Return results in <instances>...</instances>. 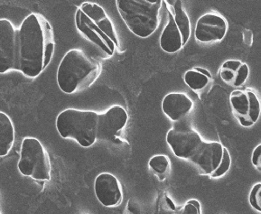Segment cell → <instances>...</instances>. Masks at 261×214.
I'll use <instances>...</instances> for the list:
<instances>
[{
    "label": "cell",
    "instance_id": "cell-24",
    "mask_svg": "<svg viewBox=\"0 0 261 214\" xmlns=\"http://www.w3.org/2000/svg\"><path fill=\"white\" fill-rule=\"evenodd\" d=\"M236 71L227 68H221L220 71V77L222 81L229 85H233L235 77H236Z\"/></svg>",
    "mask_w": 261,
    "mask_h": 214
},
{
    "label": "cell",
    "instance_id": "cell-1",
    "mask_svg": "<svg viewBox=\"0 0 261 214\" xmlns=\"http://www.w3.org/2000/svg\"><path fill=\"white\" fill-rule=\"evenodd\" d=\"M18 71L36 78L51 63L55 36L50 23L39 14H30L19 28Z\"/></svg>",
    "mask_w": 261,
    "mask_h": 214
},
{
    "label": "cell",
    "instance_id": "cell-17",
    "mask_svg": "<svg viewBox=\"0 0 261 214\" xmlns=\"http://www.w3.org/2000/svg\"><path fill=\"white\" fill-rule=\"evenodd\" d=\"M15 141V127L10 117L0 111V157L8 155Z\"/></svg>",
    "mask_w": 261,
    "mask_h": 214
},
{
    "label": "cell",
    "instance_id": "cell-23",
    "mask_svg": "<svg viewBox=\"0 0 261 214\" xmlns=\"http://www.w3.org/2000/svg\"><path fill=\"white\" fill-rule=\"evenodd\" d=\"M181 214H201V206L196 200H191L182 207Z\"/></svg>",
    "mask_w": 261,
    "mask_h": 214
},
{
    "label": "cell",
    "instance_id": "cell-10",
    "mask_svg": "<svg viewBox=\"0 0 261 214\" xmlns=\"http://www.w3.org/2000/svg\"><path fill=\"white\" fill-rule=\"evenodd\" d=\"M128 120L127 111L121 106L110 108L105 113L99 114L97 139L115 142L126 127Z\"/></svg>",
    "mask_w": 261,
    "mask_h": 214
},
{
    "label": "cell",
    "instance_id": "cell-2",
    "mask_svg": "<svg viewBox=\"0 0 261 214\" xmlns=\"http://www.w3.org/2000/svg\"><path fill=\"white\" fill-rule=\"evenodd\" d=\"M102 66L80 49L66 52L57 71V84L61 91L72 94L90 87L99 78Z\"/></svg>",
    "mask_w": 261,
    "mask_h": 214
},
{
    "label": "cell",
    "instance_id": "cell-7",
    "mask_svg": "<svg viewBox=\"0 0 261 214\" xmlns=\"http://www.w3.org/2000/svg\"><path fill=\"white\" fill-rule=\"evenodd\" d=\"M19 31L6 18L0 19V73L18 71Z\"/></svg>",
    "mask_w": 261,
    "mask_h": 214
},
{
    "label": "cell",
    "instance_id": "cell-19",
    "mask_svg": "<svg viewBox=\"0 0 261 214\" xmlns=\"http://www.w3.org/2000/svg\"><path fill=\"white\" fill-rule=\"evenodd\" d=\"M149 166L151 168L159 175H164L168 170L170 162L169 159L166 157V155H155L149 161Z\"/></svg>",
    "mask_w": 261,
    "mask_h": 214
},
{
    "label": "cell",
    "instance_id": "cell-20",
    "mask_svg": "<svg viewBox=\"0 0 261 214\" xmlns=\"http://www.w3.org/2000/svg\"><path fill=\"white\" fill-rule=\"evenodd\" d=\"M230 165H231V157H230L228 149L224 147L223 158H222V163H221L220 167H218L217 170L215 171L214 174L211 175L210 177H212V178H220V177H222L229 170Z\"/></svg>",
    "mask_w": 261,
    "mask_h": 214
},
{
    "label": "cell",
    "instance_id": "cell-3",
    "mask_svg": "<svg viewBox=\"0 0 261 214\" xmlns=\"http://www.w3.org/2000/svg\"><path fill=\"white\" fill-rule=\"evenodd\" d=\"M76 26L83 36L108 56H112L119 41L114 24L99 4L84 2L77 10Z\"/></svg>",
    "mask_w": 261,
    "mask_h": 214
},
{
    "label": "cell",
    "instance_id": "cell-12",
    "mask_svg": "<svg viewBox=\"0 0 261 214\" xmlns=\"http://www.w3.org/2000/svg\"><path fill=\"white\" fill-rule=\"evenodd\" d=\"M224 147L220 142H203L191 162L202 175H211L217 170L223 158Z\"/></svg>",
    "mask_w": 261,
    "mask_h": 214
},
{
    "label": "cell",
    "instance_id": "cell-11",
    "mask_svg": "<svg viewBox=\"0 0 261 214\" xmlns=\"http://www.w3.org/2000/svg\"><path fill=\"white\" fill-rule=\"evenodd\" d=\"M227 31L228 23L223 16L217 13H207L198 19L194 36L199 42L208 44L222 41Z\"/></svg>",
    "mask_w": 261,
    "mask_h": 214
},
{
    "label": "cell",
    "instance_id": "cell-4",
    "mask_svg": "<svg viewBox=\"0 0 261 214\" xmlns=\"http://www.w3.org/2000/svg\"><path fill=\"white\" fill-rule=\"evenodd\" d=\"M162 0H117L116 5L123 21L135 36L147 38L160 24Z\"/></svg>",
    "mask_w": 261,
    "mask_h": 214
},
{
    "label": "cell",
    "instance_id": "cell-18",
    "mask_svg": "<svg viewBox=\"0 0 261 214\" xmlns=\"http://www.w3.org/2000/svg\"><path fill=\"white\" fill-rule=\"evenodd\" d=\"M184 79L188 87H190L194 91H197L204 90L208 86L211 79L193 69L190 71H186L184 76Z\"/></svg>",
    "mask_w": 261,
    "mask_h": 214
},
{
    "label": "cell",
    "instance_id": "cell-22",
    "mask_svg": "<svg viewBox=\"0 0 261 214\" xmlns=\"http://www.w3.org/2000/svg\"><path fill=\"white\" fill-rule=\"evenodd\" d=\"M249 74V66L247 64L242 63V65L236 71V77L234 81L233 86L239 87L245 84L246 81L248 79Z\"/></svg>",
    "mask_w": 261,
    "mask_h": 214
},
{
    "label": "cell",
    "instance_id": "cell-15",
    "mask_svg": "<svg viewBox=\"0 0 261 214\" xmlns=\"http://www.w3.org/2000/svg\"><path fill=\"white\" fill-rule=\"evenodd\" d=\"M168 23L164 28L160 36V47L167 54L179 52L184 46L182 33L174 21L170 12H168Z\"/></svg>",
    "mask_w": 261,
    "mask_h": 214
},
{
    "label": "cell",
    "instance_id": "cell-28",
    "mask_svg": "<svg viewBox=\"0 0 261 214\" xmlns=\"http://www.w3.org/2000/svg\"><path fill=\"white\" fill-rule=\"evenodd\" d=\"M0 214H1V212H0Z\"/></svg>",
    "mask_w": 261,
    "mask_h": 214
},
{
    "label": "cell",
    "instance_id": "cell-8",
    "mask_svg": "<svg viewBox=\"0 0 261 214\" xmlns=\"http://www.w3.org/2000/svg\"><path fill=\"white\" fill-rule=\"evenodd\" d=\"M166 142L177 157L191 161L204 141L192 127H179L167 132Z\"/></svg>",
    "mask_w": 261,
    "mask_h": 214
},
{
    "label": "cell",
    "instance_id": "cell-25",
    "mask_svg": "<svg viewBox=\"0 0 261 214\" xmlns=\"http://www.w3.org/2000/svg\"><path fill=\"white\" fill-rule=\"evenodd\" d=\"M252 164L255 167H257L258 170L261 169V145H258L252 154V158H251Z\"/></svg>",
    "mask_w": 261,
    "mask_h": 214
},
{
    "label": "cell",
    "instance_id": "cell-6",
    "mask_svg": "<svg viewBox=\"0 0 261 214\" xmlns=\"http://www.w3.org/2000/svg\"><path fill=\"white\" fill-rule=\"evenodd\" d=\"M18 169L22 175L35 180H51V160L47 151L38 139L25 138L23 140Z\"/></svg>",
    "mask_w": 261,
    "mask_h": 214
},
{
    "label": "cell",
    "instance_id": "cell-5",
    "mask_svg": "<svg viewBox=\"0 0 261 214\" xmlns=\"http://www.w3.org/2000/svg\"><path fill=\"white\" fill-rule=\"evenodd\" d=\"M99 113L93 111L67 109L56 119V129L64 139H72L83 147L96 142Z\"/></svg>",
    "mask_w": 261,
    "mask_h": 214
},
{
    "label": "cell",
    "instance_id": "cell-9",
    "mask_svg": "<svg viewBox=\"0 0 261 214\" xmlns=\"http://www.w3.org/2000/svg\"><path fill=\"white\" fill-rule=\"evenodd\" d=\"M230 106L242 127H252L260 116V101L251 91H234L230 94Z\"/></svg>",
    "mask_w": 261,
    "mask_h": 214
},
{
    "label": "cell",
    "instance_id": "cell-21",
    "mask_svg": "<svg viewBox=\"0 0 261 214\" xmlns=\"http://www.w3.org/2000/svg\"><path fill=\"white\" fill-rule=\"evenodd\" d=\"M249 203L257 211H261V183H257L249 194Z\"/></svg>",
    "mask_w": 261,
    "mask_h": 214
},
{
    "label": "cell",
    "instance_id": "cell-26",
    "mask_svg": "<svg viewBox=\"0 0 261 214\" xmlns=\"http://www.w3.org/2000/svg\"><path fill=\"white\" fill-rule=\"evenodd\" d=\"M124 214H141V210H140L139 204L133 200H131L127 202Z\"/></svg>",
    "mask_w": 261,
    "mask_h": 214
},
{
    "label": "cell",
    "instance_id": "cell-16",
    "mask_svg": "<svg viewBox=\"0 0 261 214\" xmlns=\"http://www.w3.org/2000/svg\"><path fill=\"white\" fill-rule=\"evenodd\" d=\"M167 4L168 12L172 14L175 23L182 33L184 44L186 45L191 36V23L189 16L184 8L182 1L174 0V1H164Z\"/></svg>",
    "mask_w": 261,
    "mask_h": 214
},
{
    "label": "cell",
    "instance_id": "cell-27",
    "mask_svg": "<svg viewBox=\"0 0 261 214\" xmlns=\"http://www.w3.org/2000/svg\"><path fill=\"white\" fill-rule=\"evenodd\" d=\"M194 70L198 71V72H200V73H202L203 75L207 76L208 78H212V75H211L210 71H208V70H206V69H203V68L201 67H195L194 68Z\"/></svg>",
    "mask_w": 261,
    "mask_h": 214
},
{
    "label": "cell",
    "instance_id": "cell-14",
    "mask_svg": "<svg viewBox=\"0 0 261 214\" xmlns=\"http://www.w3.org/2000/svg\"><path fill=\"white\" fill-rule=\"evenodd\" d=\"M194 102L182 92H171L165 96L162 101V111L172 121H179L190 113Z\"/></svg>",
    "mask_w": 261,
    "mask_h": 214
},
{
    "label": "cell",
    "instance_id": "cell-13",
    "mask_svg": "<svg viewBox=\"0 0 261 214\" xmlns=\"http://www.w3.org/2000/svg\"><path fill=\"white\" fill-rule=\"evenodd\" d=\"M95 195L105 207L118 206L122 202L123 191L118 178L109 173L97 176L94 184Z\"/></svg>",
    "mask_w": 261,
    "mask_h": 214
}]
</instances>
